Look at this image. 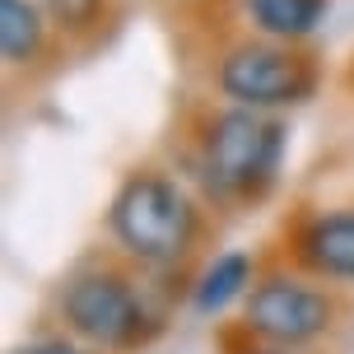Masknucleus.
Masks as SVG:
<instances>
[{
    "label": "nucleus",
    "mask_w": 354,
    "mask_h": 354,
    "mask_svg": "<svg viewBox=\"0 0 354 354\" xmlns=\"http://www.w3.org/2000/svg\"><path fill=\"white\" fill-rule=\"evenodd\" d=\"M192 229H196L192 201L159 173L131 177L112 201V233L140 261H154V266L177 261L192 243Z\"/></svg>",
    "instance_id": "nucleus-1"
},
{
    "label": "nucleus",
    "mask_w": 354,
    "mask_h": 354,
    "mask_svg": "<svg viewBox=\"0 0 354 354\" xmlns=\"http://www.w3.org/2000/svg\"><path fill=\"white\" fill-rule=\"evenodd\" d=\"M284 149V126L252 112V107H233L224 117L210 122V136H205V154H201V168H205V182L214 192H252L261 187L266 177L275 173Z\"/></svg>",
    "instance_id": "nucleus-2"
},
{
    "label": "nucleus",
    "mask_w": 354,
    "mask_h": 354,
    "mask_svg": "<svg viewBox=\"0 0 354 354\" xmlns=\"http://www.w3.org/2000/svg\"><path fill=\"white\" fill-rule=\"evenodd\" d=\"M313 61L294 47H275V42H243L219 61V88L224 98L238 107H284L303 103L313 93Z\"/></svg>",
    "instance_id": "nucleus-3"
},
{
    "label": "nucleus",
    "mask_w": 354,
    "mask_h": 354,
    "mask_svg": "<svg viewBox=\"0 0 354 354\" xmlns=\"http://www.w3.org/2000/svg\"><path fill=\"white\" fill-rule=\"evenodd\" d=\"M66 322L75 336L93 340L103 350H122L140 336V303L126 289V280L117 275H80L66 289Z\"/></svg>",
    "instance_id": "nucleus-4"
},
{
    "label": "nucleus",
    "mask_w": 354,
    "mask_h": 354,
    "mask_svg": "<svg viewBox=\"0 0 354 354\" xmlns=\"http://www.w3.org/2000/svg\"><path fill=\"white\" fill-rule=\"evenodd\" d=\"M326 322H331L326 294L299 280H266L248 299V326L275 345H303V340L322 336Z\"/></svg>",
    "instance_id": "nucleus-5"
},
{
    "label": "nucleus",
    "mask_w": 354,
    "mask_h": 354,
    "mask_svg": "<svg viewBox=\"0 0 354 354\" xmlns=\"http://www.w3.org/2000/svg\"><path fill=\"white\" fill-rule=\"evenodd\" d=\"M303 257L317 266L322 275L354 280V210L326 214L303 233Z\"/></svg>",
    "instance_id": "nucleus-6"
},
{
    "label": "nucleus",
    "mask_w": 354,
    "mask_h": 354,
    "mask_svg": "<svg viewBox=\"0 0 354 354\" xmlns=\"http://www.w3.org/2000/svg\"><path fill=\"white\" fill-rule=\"evenodd\" d=\"M243 5H248L252 24L266 37H280V42L308 37L326 15V0H243Z\"/></svg>",
    "instance_id": "nucleus-7"
},
{
    "label": "nucleus",
    "mask_w": 354,
    "mask_h": 354,
    "mask_svg": "<svg viewBox=\"0 0 354 354\" xmlns=\"http://www.w3.org/2000/svg\"><path fill=\"white\" fill-rule=\"evenodd\" d=\"M42 47V15L33 0H0V52L10 66L33 61Z\"/></svg>",
    "instance_id": "nucleus-8"
},
{
    "label": "nucleus",
    "mask_w": 354,
    "mask_h": 354,
    "mask_svg": "<svg viewBox=\"0 0 354 354\" xmlns=\"http://www.w3.org/2000/svg\"><path fill=\"white\" fill-rule=\"evenodd\" d=\"M248 280H252V261L243 252H224V257L201 275V284H196V313H219V308H229V303L243 294Z\"/></svg>",
    "instance_id": "nucleus-9"
},
{
    "label": "nucleus",
    "mask_w": 354,
    "mask_h": 354,
    "mask_svg": "<svg viewBox=\"0 0 354 354\" xmlns=\"http://www.w3.org/2000/svg\"><path fill=\"white\" fill-rule=\"evenodd\" d=\"M42 5L52 10V19L61 28H88L103 10V0H42Z\"/></svg>",
    "instance_id": "nucleus-10"
},
{
    "label": "nucleus",
    "mask_w": 354,
    "mask_h": 354,
    "mask_svg": "<svg viewBox=\"0 0 354 354\" xmlns=\"http://www.w3.org/2000/svg\"><path fill=\"white\" fill-rule=\"evenodd\" d=\"M19 354H84V350H75L66 340H37V345H28V350H19Z\"/></svg>",
    "instance_id": "nucleus-11"
}]
</instances>
